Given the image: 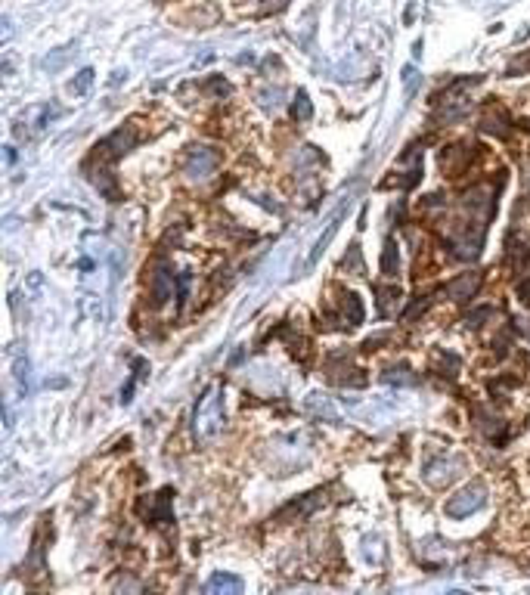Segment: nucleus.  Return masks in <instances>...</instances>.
I'll list each match as a JSON object with an SVG mask.
<instances>
[{
  "instance_id": "f257e3e1",
  "label": "nucleus",
  "mask_w": 530,
  "mask_h": 595,
  "mask_svg": "<svg viewBox=\"0 0 530 595\" xmlns=\"http://www.w3.org/2000/svg\"><path fill=\"white\" fill-rule=\"evenodd\" d=\"M223 425H227V413H223V388L208 385L196 400L193 409V434L198 444H211L221 438Z\"/></svg>"
},
{
  "instance_id": "f03ea898",
  "label": "nucleus",
  "mask_w": 530,
  "mask_h": 595,
  "mask_svg": "<svg viewBox=\"0 0 530 595\" xmlns=\"http://www.w3.org/2000/svg\"><path fill=\"white\" fill-rule=\"evenodd\" d=\"M59 115H62V105H56V103L28 105V109L16 118V124H12V134H16V140H37V137H41Z\"/></svg>"
},
{
  "instance_id": "7ed1b4c3",
  "label": "nucleus",
  "mask_w": 530,
  "mask_h": 595,
  "mask_svg": "<svg viewBox=\"0 0 530 595\" xmlns=\"http://www.w3.org/2000/svg\"><path fill=\"white\" fill-rule=\"evenodd\" d=\"M134 146H137V130L124 124V128H118L115 134H109L105 140L96 143V146H94V158H90V162H99V164L105 168V164L118 162L121 155H128V152L134 149ZM90 162H87V164H90ZM103 168H99V171H103Z\"/></svg>"
},
{
  "instance_id": "20e7f679",
  "label": "nucleus",
  "mask_w": 530,
  "mask_h": 595,
  "mask_svg": "<svg viewBox=\"0 0 530 595\" xmlns=\"http://www.w3.org/2000/svg\"><path fill=\"white\" fill-rule=\"evenodd\" d=\"M217 164H221L217 149H211V146H193L187 155H183V174H187L189 180H208V177L217 171Z\"/></svg>"
},
{
  "instance_id": "39448f33",
  "label": "nucleus",
  "mask_w": 530,
  "mask_h": 595,
  "mask_svg": "<svg viewBox=\"0 0 530 595\" xmlns=\"http://www.w3.org/2000/svg\"><path fill=\"white\" fill-rule=\"evenodd\" d=\"M484 502H487V490H484V484H468V487H462L456 496H450L447 515L450 518H468V515H475L478 508H484Z\"/></svg>"
},
{
  "instance_id": "423d86ee",
  "label": "nucleus",
  "mask_w": 530,
  "mask_h": 595,
  "mask_svg": "<svg viewBox=\"0 0 530 595\" xmlns=\"http://www.w3.org/2000/svg\"><path fill=\"white\" fill-rule=\"evenodd\" d=\"M462 468H465V462L459 459V456H434L431 462L425 465V481L431 487H447V484H453L456 478L462 474Z\"/></svg>"
},
{
  "instance_id": "0eeeda50",
  "label": "nucleus",
  "mask_w": 530,
  "mask_h": 595,
  "mask_svg": "<svg viewBox=\"0 0 530 595\" xmlns=\"http://www.w3.org/2000/svg\"><path fill=\"white\" fill-rule=\"evenodd\" d=\"M10 360H12V379H16V394H19V400H22V397H28V391H31V360H28L25 350H19V345H12Z\"/></svg>"
},
{
  "instance_id": "6e6552de",
  "label": "nucleus",
  "mask_w": 530,
  "mask_h": 595,
  "mask_svg": "<svg viewBox=\"0 0 530 595\" xmlns=\"http://www.w3.org/2000/svg\"><path fill=\"white\" fill-rule=\"evenodd\" d=\"M171 288H174V273H171L168 264L158 261L155 270H152V301H155V307H162V304L168 301Z\"/></svg>"
},
{
  "instance_id": "1a4fd4ad",
  "label": "nucleus",
  "mask_w": 530,
  "mask_h": 595,
  "mask_svg": "<svg viewBox=\"0 0 530 595\" xmlns=\"http://www.w3.org/2000/svg\"><path fill=\"white\" fill-rule=\"evenodd\" d=\"M341 221H344V208H338L335 214L329 217V227L323 230V233H320V239H316V242H314V248H310V255H307V264H304V267H307V270L314 267V264L323 257V251H326V245H329V242H332V236L338 233V227H341Z\"/></svg>"
},
{
  "instance_id": "9d476101",
  "label": "nucleus",
  "mask_w": 530,
  "mask_h": 595,
  "mask_svg": "<svg viewBox=\"0 0 530 595\" xmlns=\"http://www.w3.org/2000/svg\"><path fill=\"white\" fill-rule=\"evenodd\" d=\"M478 288H481V273H462L447 286V295L462 304V301H468V298H475Z\"/></svg>"
},
{
  "instance_id": "9b49d317",
  "label": "nucleus",
  "mask_w": 530,
  "mask_h": 595,
  "mask_svg": "<svg viewBox=\"0 0 530 595\" xmlns=\"http://www.w3.org/2000/svg\"><path fill=\"white\" fill-rule=\"evenodd\" d=\"M143 506H149V524H171L174 515H171V490L164 487L162 493H155L152 499H143Z\"/></svg>"
},
{
  "instance_id": "f8f14e48",
  "label": "nucleus",
  "mask_w": 530,
  "mask_h": 595,
  "mask_svg": "<svg viewBox=\"0 0 530 595\" xmlns=\"http://www.w3.org/2000/svg\"><path fill=\"white\" fill-rule=\"evenodd\" d=\"M320 499H323V490L304 496V502L295 499V502H289L286 508H280V512H276V518H280V521H291V515H298V518H307V515L314 512L316 506H320Z\"/></svg>"
},
{
  "instance_id": "ddd939ff",
  "label": "nucleus",
  "mask_w": 530,
  "mask_h": 595,
  "mask_svg": "<svg viewBox=\"0 0 530 595\" xmlns=\"http://www.w3.org/2000/svg\"><path fill=\"white\" fill-rule=\"evenodd\" d=\"M341 322L350 329L363 322V301L354 292H341Z\"/></svg>"
},
{
  "instance_id": "4468645a",
  "label": "nucleus",
  "mask_w": 530,
  "mask_h": 595,
  "mask_svg": "<svg viewBox=\"0 0 530 595\" xmlns=\"http://www.w3.org/2000/svg\"><path fill=\"white\" fill-rule=\"evenodd\" d=\"M245 589L242 586V580L239 577H233V574H223V571H217L214 577L208 580V583H205V592H230V595H239Z\"/></svg>"
},
{
  "instance_id": "2eb2a0df",
  "label": "nucleus",
  "mask_w": 530,
  "mask_h": 595,
  "mask_svg": "<svg viewBox=\"0 0 530 595\" xmlns=\"http://www.w3.org/2000/svg\"><path fill=\"white\" fill-rule=\"evenodd\" d=\"M375 295H379V313L382 316H391L394 313V307L400 304V288L397 286H382V288H375Z\"/></svg>"
},
{
  "instance_id": "dca6fc26",
  "label": "nucleus",
  "mask_w": 530,
  "mask_h": 595,
  "mask_svg": "<svg viewBox=\"0 0 530 595\" xmlns=\"http://www.w3.org/2000/svg\"><path fill=\"white\" fill-rule=\"evenodd\" d=\"M397 270H400V248H397L394 239H388L385 242V255H382V273L397 276Z\"/></svg>"
},
{
  "instance_id": "f3484780",
  "label": "nucleus",
  "mask_w": 530,
  "mask_h": 595,
  "mask_svg": "<svg viewBox=\"0 0 530 595\" xmlns=\"http://www.w3.org/2000/svg\"><path fill=\"white\" fill-rule=\"evenodd\" d=\"M291 115H295V121H307V118L314 115L310 96L304 94V90H298V94H295V103H291Z\"/></svg>"
},
{
  "instance_id": "a211bd4d",
  "label": "nucleus",
  "mask_w": 530,
  "mask_h": 595,
  "mask_svg": "<svg viewBox=\"0 0 530 595\" xmlns=\"http://www.w3.org/2000/svg\"><path fill=\"white\" fill-rule=\"evenodd\" d=\"M382 381H385V385H416V375H409L407 366H394L382 375Z\"/></svg>"
},
{
  "instance_id": "6ab92c4d",
  "label": "nucleus",
  "mask_w": 530,
  "mask_h": 595,
  "mask_svg": "<svg viewBox=\"0 0 530 595\" xmlns=\"http://www.w3.org/2000/svg\"><path fill=\"white\" fill-rule=\"evenodd\" d=\"M94 69H84L81 75L75 78V81H71V94H78V96H87L90 94V87H94Z\"/></svg>"
},
{
  "instance_id": "aec40b11",
  "label": "nucleus",
  "mask_w": 530,
  "mask_h": 595,
  "mask_svg": "<svg viewBox=\"0 0 530 595\" xmlns=\"http://www.w3.org/2000/svg\"><path fill=\"white\" fill-rule=\"evenodd\" d=\"M71 50H75V47H62V50H59V53H50V56H47V59H44V62H41V65H44V71H56V69H62V65L69 62Z\"/></svg>"
},
{
  "instance_id": "412c9836",
  "label": "nucleus",
  "mask_w": 530,
  "mask_h": 595,
  "mask_svg": "<svg viewBox=\"0 0 530 595\" xmlns=\"http://www.w3.org/2000/svg\"><path fill=\"white\" fill-rule=\"evenodd\" d=\"M344 264H348V267H354V273H357V276H363V270H366V267H363V255H360V245H357V242L350 245L348 257H344Z\"/></svg>"
},
{
  "instance_id": "4be33fe9",
  "label": "nucleus",
  "mask_w": 530,
  "mask_h": 595,
  "mask_svg": "<svg viewBox=\"0 0 530 595\" xmlns=\"http://www.w3.org/2000/svg\"><path fill=\"white\" fill-rule=\"evenodd\" d=\"M403 84H407V96H413L416 87H419V71H416L413 65H407V69H403Z\"/></svg>"
},
{
  "instance_id": "5701e85b",
  "label": "nucleus",
  "mask_w": 530,
  "mask_h": 595,
  "mask_svg": "<svg viewBox=\"0 0 530 595\" xmlns=\"http://www.w3.org/2000/svg\"><path fill=\"white\" fill-rule=\"evenodd\" d=\"M484 316H490V307H481L478 313H472V316H468V326H481V320H484Z\"/></svg>"
}]
</instances>
